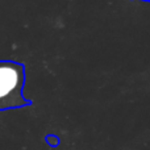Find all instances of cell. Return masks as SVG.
I'll return each mask as SVG.
<instances>
[{"label":"cell","mask_w":150,"mask_h":150,"mask_svg":"<svg viewBox=\"0 0 150 150\" xmlns=\"http://www.w3.org/2000/svg\"><path fill=\"white\" fill-rule=\"evenodd\" d=\"M25 66L11 59L0 61V111L18 109L32 105L24 96Z\"/></svg>","instance_id":"1"},{"label":"cell","mask_w":150,"mask_h":150,"mask_svg":"<svg viewBox=\"0 0 150 150\" xmlns=\"http://www.w3.org/2000/svg\"><path fill=\"white\" fill-rule=\"evenodd\" d=\"M142 1H148V0H142Z\"/></svg>","instance_id":"3"},{"label":"cell","mask_w":150,"mask_h":150,"mask_svg":"<svg viewBox=\"0 0 150 150\" xmlns=\"http://www.w3.org/2000/svg\"><path fill=\"white\" fill-rule=\"evenodd\" d=\"M45 141H46V144L49 146H52V148H57V146H59V137H58L57 134H47L46 137H45Z\"/></svg>","instance_id":"2"}]
</instances>
